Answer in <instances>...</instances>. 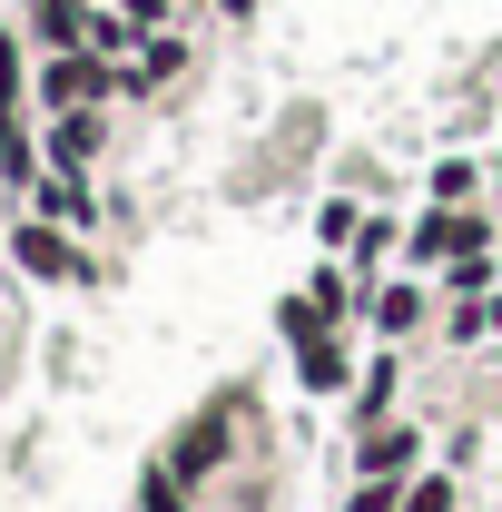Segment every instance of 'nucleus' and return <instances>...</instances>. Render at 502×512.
Segmentation results:
<instances>
[{"label": "nucleus", "instance_id": "f257e3e1", "mask_svg": "<svg viewBox=\"0 0 502 512\" xmlns=\"http://www.w3.org/2000/svg\"><path fill=\"white\" fill-rule=\"evenodd\" d=\"M119 69L128 60H99L89 40L79 50H40V69H30V99L60 119V109H99V99H119Z\"/></svg>", "mask_w": 502, "mask_h": 512}, {"label": "nucleus", "instance_id": "f03ea898", "mask_svg": "<svg viewBox=\"0 0 502 512\" xmlns=\"http://www.w3.org/2000/svg\"><path fill=\"white\" fill-rule=\"evenodd\" d=\"M10 256H20L40 286H79V276H89V256H79V227H60V217H30V227H10Z\"/></svg>", "mask_w": 502, "mask_h": 512}, {"label": "nucleus", "instance_id": "7ed1b4c3", "mask_svg": "<svg viewBox=\"0 0 502 512\" xmlns=\"http://www.w3.org/2000/svg\"><path fill=\"white\" fill-rule=\"evenodd\" d=\"M493 247V227L473 217V207H424V227H414V266H453V256H483Z\"/></svg>", "mask_w": 502, "mask_h": 512}, {"label": "nucleus", "instance_id": "20e7f679", "mask_svg": "<svg viewBox=\"0 0 502 512\" xmlns=\"http://www.w3.org/2000/svg\"><path fill=\"white\" fill-rule=\"evenodd\" d=\"M79 178H89V168H60V178H40V217H60V227H79V237H89V227H99V207H89V188H79Z\"/></svg>", "mask_w": 502, "mask_h": 512}, {"label": "nucleus", "instance_id": "39448f33", "mask_svg": "<svg viewBox=\"0 0 502 512\" xmlns=\"http://www.w3.org/2000/svg\"><path fill=\"white\" fill-rule=\"evenodd\" d=\"M30 40L40 50H79L89 40V0H30Z\"/></svg>", "mask_w": 502, "mask_h": 512}, {"label": "nucleus", "instance_id": "423d86ee", "mask_svg": "<svg viewBox=\"0 0 502 512\" xmlns=\"http://www.w3.org/2000/svg\"><path fill=\"white\" fill-rule=\"evenodd\" d=\"M138 512H197V483L178 473V463H168V453L138 473Z\"/></svg>", "mask_w": 502, "mask_h": 512}, {"label": "nucleus", "instance_id": "0eeeda50", "mask_svg": "<svg viewBox=\"0 0 502 512\" xmlns=\"http://www.w3.org/2000/svg\"><path fill=\"white\" fill-rule=\"evenodd\" d=\"M365 325H375V335H414V325H424V296H414V286H384V296H365Z\"/></svg>", "mask_w": 502, "mask_h": 512}, {"label": "nucleus", "instance_id": "6e6552de", "mask_svg": "<svg viewBox=\"0 0 502 512\" xmlns=\"http://www.w3.org/2000/svg\"><path fill=\"white\" fill-rule=\"evenodd\" d=\"M296 375H306L315 394H335V384H345V345H335V335H315V345H296Z\"/></svg>", "mask_w": 502, "mask_h": 512}, {"label": "nucleus", "instance_id": "1a4fd4ad", "mask_svg": "<svg viewBox=\"0 0 502 512\" xmlns=\"http://www.w3.org/2000/svg\"><path fill=\"white\" fill-rule=\"evenodd\" d=\"M99 158V109H60V168H89Z\"/></svg>", "mask_w": 502, "mask_h": 512}, {"label": "nucleus", "instance_id": "9d476101", "mask_svg": "<svg viewBox=\"0 0 502 512\" xmlns=\"http://www.w3.org/2000/svg\"><path fill=\"white\" fill-rule=\"evenodd\" d=\"M384 414H394V355H375V375H365V394H355V424L375 434Z\"/></svg>", "mask_w": 502, "mask_h": 512}, {"label": "nucleus", "instance_id": "9b49d317", "mask_svg": "<svg viewBox=\"0 0 502 512\" xmlns=\"http://www.w3.org/2000/svg\"><path fill=\"white\" fill-rule=\"evenodd\" d=\"M473 188H483L473 158H443V168H434V197H443V207H473Z\"/></svg>", "mask_w": 502, "mask_h": 512}, {"label": "nucleus", "instance_id": "f8f14e48", "mask_svg": "<svg viewBox=\"0 0 502 512\" xmlns=\"http://www.w3.org/2000/svg\"><path fill=\"white\" fill-rule=\"evenodd\" d=\"M355 227H365V217H355V197H335V207H315V237H325V247H355Z\"/></svg>", "mask_w": 502, "mask_h": 512}, {"label": "nucleus", "instance_id": "ddd939ff", "mask_svg": "<svg viewBox=\"0 0 502 512\" xmlns=\"http://www.w3.org/2000/svg\"><path fill=\"white\" fill-rule=\"evenodd\" d=\"M394 512H453V473H424V483H414Z\"/></svg>", "mask_w": 502, "mask_h": 512}, {"label": "nucleus", "instance_id": "4468645a", "mask_svg": "<svg viewBox=\"0 0 502 512\" xmlns=\"http://www.w3.org/2000/svg\"><path fill=\"white\" fill-rule=\"evenodd\" d=\"M306 296H315V306H325V316H345V306H355V286H345V276H335V266H325V276H315Z\"/></svg>", "mask_w": 502, "mask_h": 512}, {"label": "nucleus", "instance_id": "2eb2a0df", "mask_svg": "<svg viewBox=\"0 0 502 512\" xmlns=\"http://www.w3.org/2000/svg\"><path fill=\"white\" fill-rule=\"evenodd\" d=\"M128 20H138V40H148V30H168V0H119Z\"/></svg>", "mask_w": 502, "mask_h": 512}]
</instances>
